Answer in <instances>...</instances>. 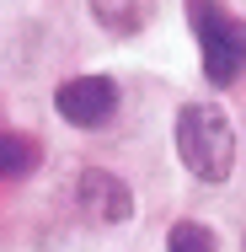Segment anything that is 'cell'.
I'll list each match as a JSON object with an SVG mask.
<instances>
[{
    "instance_id": "obj_1",
    "label": "cell",
    "mask_w": 246,
    "mask_h": 252,
    "mask_svg": "<svg viewBox=\"0 0 246 252\" xmlns=\"http://www.w3.org/2000/svg\"><path fill=\"white\" fill-rule=\"evenodd\" d=\"M177 156L198 183H225L236 166V129L214 102H188L177 113Z\"/></svg>"
},
{
    "instance_id": "obj_2",
    "label": "cell",
    "mask_w": 246,
    "mask_h": 252,
    "mask_svg": "<svg viewBox=\"0 0 246 252\" xmlns=\"http://www.w3.org/2000/svg\"><path fill=\"white\" fill-rule=\"evenodd\" d=\"M188 22H193V38H198L203 75L214 86H230L246 70V22L236 11H225L219 0H188Z\"/></svg>"
},
{
    "instance_id": "obj_3",
    "label": "cell",
    "mask_w": 246,
    "mask_h": 252,
    "mask_svg": "<svg viewBox=\"0 0 246 252\" xmlns=\"http://www.w3.org/2000/svg\"><path fill=\"white\" fill-rule=\"evenodd\" d=\"M54 107H59L64 124L97 129V124H107V118L118 113V81H112V75H75V81H64V86L54 92Z\"/></svg>"
},
{
    "instance_id": "obj_4",
    "label": "cell",
    "mask_w": 246,
    "mask_h": 252,
    "mask_svg": "<svg viewBox=\"0 0 246 252\" xmlns=\"http://www.w3.org/2000/svg\"><path fill=\"white\" fill-rule=\"evenodd\" d=\"M75 199H81V209H86L91 220H102V225H123V220L134 215V193H129L112 172H102V166H86V172H81Z\"/></svg>"
},
{
    "instance_id": "obj_5",
    "label": "cell",
    "mask_w": 246,
    "mask_h": 252,
    "mask_svg": "<svg viewBox=\"0 0 246 252\" xmlns=\"http://www.w3.org/2000/svg\"><path fill=\"white\" fill-rule=\"evenodd\" d=\"M91 16L112 38H134L155 22V0H91Z\"/></svg>"
},
{
    "instance_id": "obj_6",
    "label": "cell",
    "mask_w": 246,
    "mask_h": 252,
    "mask_svg": "<svg viewBox=\"0 0 246 252\" xmlns=\"http://www.w3.org/2000/svg\"><path fill=\"white\" fill-rule=\"evenodd\" d=\"M38 166V145L22 134H0V177H27Z\"/></svg>"
},
{
    "instance_id": "obj_7",
    "label": "cell",
    "mask_w": 246,
    "mask_h": 252,
    "mask_svg": "<svg viewBox=\"0 0 246 252\" xmlns=\"http://www.w3.org/2000/svg\"><path fill=\"white\" fill-rule=\"evenodd\" d=\"M166 252H219V242H214V231H209V225H198V220H182V225H171V236H166Z\"/></svg>"
}]
</instances>
